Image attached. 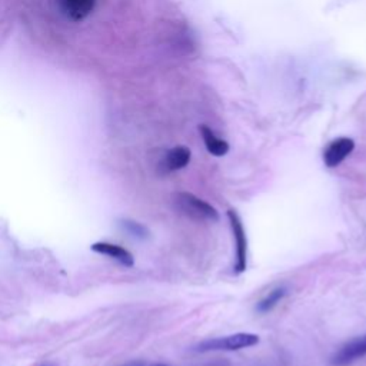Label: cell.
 Segmentation results:
<instances>
[{
    "instance_id": "30bf717a",
    "label": "cell",
    "mask_w": 366,
    "mask_h": 366,
    "mask_svg": "<svg viewBox=\"0 0 366 366\" xmlns=\"http://www.w3.org/2000/svg\"><path fill=\"white\" fill-rule=\"evenodd\" d=\"M286 292H288V289H286L285 286H279V288L271 291V292L258 303V311L262 312V313L272 311V309L286 296Z\"/></svg>"
},
{
    "instance_id": "3957f363",
    "label": "cell",
    "mask_w": 366,
    "mask_h": 366,
    "mask_svg": "<svg viewBox=\"0 0 366 366\" xmlns=\"http://www.w3.org/2000/svg\"><path fill=\"white\" fill-rule=\"evenodd\" d=\"M227 219L230 223V229H232L235 245H236L235 247V254H236L235 274L239 275L242 272H245L248 268V237H247L245 227H243L242 219L236 210L229 209Z\"/></svg>"
},
{
    "instance_id": "ba28073f",
    "label": "cell",
    "mask_w": 366,
    "mask_h": 366,
    "mask_svg": "<svg viewBox=\"0 0 366 366\" xmlns=\"http://www.w3.org/2000/svg\"><path fill=\"white\" fill-rule=\"evenodd\" d=\"M63 9L72 21H83L95 9L96 0H62Z\"/></svg>"
},
{
    "instance_id": "4fadbf2b",
    "label": "cell",
    "mask_w": 366,
    "mask_h": 366,
    "mask_svg": "<svg viewBox=\"0 0 366 366\" xmlns=\"http://www.w3.org/2000/svg\"><path fill=\"white\" fill-rule=\"evenodd\" d=\"M154 366H166V365H162V363H159V365H154Z\"/></svg>"
},
{
    "instance_id": "8fae6325",
    "label": "cell",
    "mask_w": 366,
    "mask_h": 366,
    "mask_svg": "<svg viewBox=\"0 0 366 366\" xmlns=\"http://www.w3.org/2000/svg\"><path fill=\"white\" fill-rule=\"evenodd\" d=\"M120 226L124 227L131 236H134L136 239H146L149 236L148 227L145 225L136 222V220L124 219V220H120Z\"/></svg>"
},
{
    "instance_id": "5b68a950",
    "label": "cell",
    "mask_w": 366,
    "mask_h": 366,
    "mask_svg": "<svg viewBox=\"0 0 366 366\" xmlns=\"http://www.w3.org/2000/svg\"><path fill=\"white\" fill-rule=\"evenodd\" d=\"M355 149V142L349 138H339L330 142L323 152V162L328 168L339 166Z\"/></svg>"
},
{
    "instance_id": "9c48e42d",
    "label": "cell",
    "mask_w": 366,
    "mask_h": 366,
    "mask_svg": "<svg viewBox=\"0 0 366 366\" xmlns=\"http://www.w3.org/2000/svg\"><path fill=\"white\" fill-rule=\"evenodd\" d=\"M200 131V135H202V139L205 142V146L208 149V152L213 156H225L227 152H229V144L220 138H217L212 129H209L208 127H200L199 128Z\"/></svg>"
},
{
    "instance_id": "6da1fadb",
    "label": "cell",
    "mask_w": 366,
    "mask_h": 366,
    "mask_svg": "<svg viewBox=\"0 0 366 366\" xmlns=\"http://www.w3.org/2000/svg\"><path fill=\"white\" fill-rule=\"evenodd\" d=\"M176 210L195 222H217L219 212L203 199L189 192H179L173 198Z\"/></svg>"
},
{
    "instance_id": "277c9868",
    "label": "cell",
    "mask_w": 366,
    "mask_h": 366,
    "mask_svg": "<svg viewBox=\"0 0 366 366\" xmlns=\"http://www.w3.org/2000/svg\"><path fill=\"white\" fill-rule=\"evenodd\" d=\"M365 356H366V335H362L340 346L330 357V365L349 366Z\"/></svg>"
},
{
    "instance_id": "52a82bcc",
    "label": "cell",
    "mask_w": 366,
    "mask_h": 366,
    "mask_svg": "<svg viewBox=\"0 0 366 366\" xmlns=\"http://www.w3.org/2000/svg\"><path fill=\"white\" fill-rule=\"evenodd\" d=\"M190 156H192V154L186 146H176L166 154V156L162 162V166L166 172L181 171L189 165Z\"/></svg>"
},
{
    "instance_id": "7a4b0ae2",
    "label": "cell",
    "mask_w": 366,
    "mask_h": 366,
    "mask_svg": "<svg viewBox=\"0 0 366 366\" xmlns=\"http://www.w3.org/2000/svg\"><path fill=\"white\" fill-rule=\"evenodd\" d=\"M259 343V336L255 333H245L239 332L222 338H215V339H206L200 342L199 345L195 346V352H216V350H239L251 348Z\"/></svg>"
},
{
    "instance_id": "5bb4252c",
    "label": "cell",
    "mask_w": 366,
    "mask_h": 366,
    "mask_svg": "<svg viewBox=\"0 0 366 366\" xmlns=\"http://www.w3.org/2000/svg\"><path fill=\"white\" fill-rule=\"evenodd\" d=\"M46 366H50V365H46Z\"/></svg>"
},
{
    "instance_id": "8992f818",
    "label": "cell",
    "mask_w": 366,
    "mask_h": 366,
    "mask_svg": "<svg viewBox=\"0 0 366 366\" xmlns=\"http://www.w3.org/2000/svg\"><path fill=\"white\" fill-rule=\"evenodd\" d=\"M90 249L96 254H100V255H104V257H109L110 259L119 262L120 265H124L127 268H131L134 267L135 264V259H134V255L125 249L122 248L119 245H114V243H109V242H97V243H93V245L90 247Z\"/></svg>"
},
{
    "instance_id": "7c38bea8",
    "label": "cell",
    "mask_w": 366,
    "mask_h": 366,
    "mask_svg": "<svg viewBox=\"0 0 366 366\" xmlns=\"http://www.w3.org/2000/svg\"><path fill=\"white\" fill-rule=\"evenodd\" d=\"M122 366H145V363L141 360H135V362H129L127 365H122Z\"/></svg>"
}]
</instances>
